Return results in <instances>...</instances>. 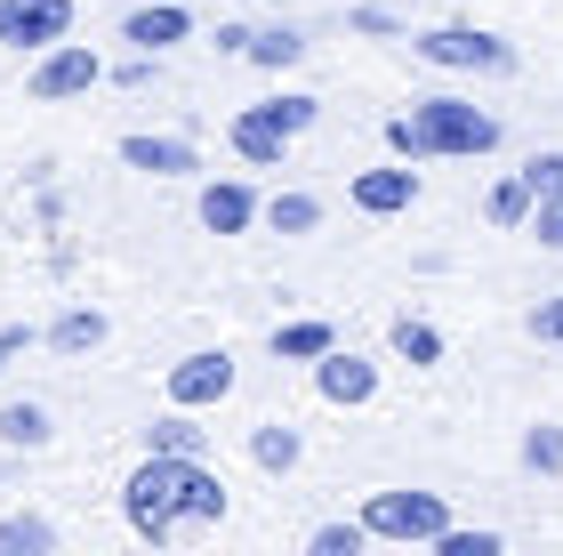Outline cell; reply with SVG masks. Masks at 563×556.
I'll list each match as a JSON object with an SVG mask.
<instances>
[{"label": "cell", "instance_id": "cell-31", "mask_svg": "<svg viewBox=\"0 0 563 556\" xmlns=\"http://www.w3.org/2000/svg\"><path fill=\"white\" fill-rule=\"evenodd\" d=\"M0 371H9V356H0Z\"/></svg>", "mask_w": 563, "mask_h": 556}, {"label": "cell", "instance_id": "cell-28", "mask_svg": "<svg viewBox=\"0 0 563 556\" xmlns=\"http://www.w3.org/2000/svg\"><path fill=\"white\" fill-rule=\"evenodd\" d=\"M523 218H531L523 178H499V186H492V226H523Z\"/></svg>", "mask_w": 563, "mask_h": 556}, {"label": "cell", "instance_id": "cell-24", "mask_svg": "<svg viewBox=\"0 0 563 556\" xmlns=\"http://www.w3.org/2000/svg\"><path fill=\"white\" fill-rule=\"evenodd\" d=\"M523 468L531 476H563V427H531V436H523Z\"/></svg>", "mask_w": 563, "mask_h": 556}, {"label": "cell", "instance_id": "cell-8", "mask_svg": "<svg viewBox=\"0 0 563 556\" xmlns=\"http://www.w3.org/2000/svg\"><path fill=\"white\" fill-rule=\"evenodd\" d=\"M411 201H419V170L411 162L363 170V178H354V210H371V218H395V210H411Z\"/></svg>", "mask_w": 563, "mask_h": 556}, {"label": "cell", "instance_id": "cell-21", "mask_svg": "<svg viewBox=\"0 0 563 556\" xmlns=\"http://www.w3.org/2000/svg\"><path fill=\"white\" fill-rule=\"evenodd\" d=\"M250 451H258V468H274V476H290L298 468V427H258V436H250Z\"/></svg>", "mask_w": 563, "mask_h": 556}, {"label": "cell", "instance_id": "cell-9", "mask_svg": "<svg viewBox=\"0 0 563 556\" xmlns=\"http://www.w3.org/2000/svg\"><path fill=\"white\" fill-rule=\"evenodd\" d=\"M314 388H322V403H371V395H378V363L330 347V356L314 363Z\"/></svg>", "mask_w": 563, "mask_h": 556}, {"label": "cell", "instance_id": "cell-27", "mask_svg": "<svg viewBox=\"0 0 563 556\" xmlns=\"http://www.w3.org/2000/svg\"><path fill=\"white\" fill-rule=\"evenodd\" d=\"M363 548H371L363 524H322V533L306 541V556H363Z\"/></svg>", "mask_w": 563, "mask_h": 556}, {"label": "cell", "instance_id": "cell-1", "mask_svg": "<svg viewBox=\"0 0 563 556\" xmlns=\"http://www.w3.org/2000/svg\"><path fill=\"white\" fill-rule=\"evenodd\" d=\"M121 516H130V533L153 541V548H186V541L210 533V524H225V484H218V468H201V460H145L130 476V492H121Z\"/></svg>", "mask_w": 563, "mask_h": 556}, {"label": "cell", "instance_id": "cell-17", "mask_svg": "<svg viewBox=\"0 0 563 556\" xmlns=\"http://www.w3.org/2000/svg\"><path fill=\"white\" fill-rule=\"evenodd\" d=\"M48 347H57V356H97V347H106V315H97V307H73V315H57Z\"/></svg>", "mask_w": 563, "mask_h": 556}, {"label": "cell", "instance_id": "cell-15", "mask_svg": "<svg viewBox=\"0 0 563 556\" xmlns=\"http://www.w3.org/2000/svg\"><path fill=\"white\" fill-rule=\"evenodd\" d=\"M0 556H57V524H48L41 509L0 516Z\"/></svg>", "mask_w": 563, "mask_h": 556}, {"label": "cell", "instance_id": "cell-25", "mask_svg": "<svg viewBox=\"0 0 563 556\" xmlns=\"http://www.w3.org/2000/svg\"><path fill=\"white\" fill-rule=\"evenodd\" d=\"M395 356H411V363H443V339H434V323L402 315V323H395Z\"/></svg>", "mask_w": 563, "mask_h": 556}, {"label": "cell", "instance_id": "cell-6", "mask_svg": "<svg viewBox=\"0 0 563 556\" xmlns=\"http://www.w3.org/2000/svg\"><path fill=\"white\" fill-rule=\"evenodd\" d=\"M73 33V0H0V41L24 57H48Z\"/></svg>", "mask_w": 563, "mask_h": 556}, {"label": "cell", "instance_id": "cell-5", "mask_svg": "<svg viewBox=\"0 0 563 556\" xmlns=\"http://www.w3.org/2000/svg\"><path fill=\"white\" fill-rule=\"evenodd\" d=\"M419 57L427 65H459V73H516V48L499 33H475V24H434L419 41Z\"/></svg>", "mask_w": 563, "mask_h": 556}, {"label": "cell", "instance_id": "cell-2", "mask_svg": "<svg viewBox=\"0 0 563 556\" xmlns=\"http://www.w3.org/2000/svg\"><path fill=\"white\" fill-rule=\"evenodd\" d=\"M387 145L402 162H443V154H492L499 145V121L467 106V97H419L411 113L387 121Z\"/></svg>", "mask_w": 563, "mask_h": 556}, {"label": "cell", "instance_id": "cell-12", "mask_svg": "<svg viewBox=\"0 0 563 556\" xmlns=\"http://www.w3.org/2000/svg\"><path fill=\"white\" fill-rule=\"evenodd\" d=\"M121 162L145 170V178H186V170H194V145H186V138H121Z\"/></svg>", "mask_w": 563, "mask_h": 556}, {"label": "cell", "instance_id": "cell-13", "mask_svg": "<svg viewBox=\"0 0 563 556\" xmlns=\"http://www.w3.org/2000/svg\"><path fill=\"white\" fill-rule=\"evenodd\" d=\"M225 138H234V154H242V162H258V170H282V154H290V138H282L258 106L234 113V130H225Z\"/></svg>", "mask_w": 563, "mask_h": 556}, {"label": "cell", "instance_id": "cell-23", "mask_svg": "<svg viewBox=\"0 0 563 556\" xmlns=\"http://www.w3.org/2000/svg\"><path fill=\"white\" fill-rule=\"evenodd\" d=\"M427 548H434V556H507V541L483 533V524H475V533H467V524H451V533H434Z\"/></svg>", "mask_w": 563, "mask_h": 556}, {"label": "cell", "instance_id": "cell-18", "mask_svg": "<svg viewBox=\"0 0 563 556\" xmlns=\"http://www.w3.org/2000/svg\"><path fill=\"white\" fill-rule=\"evenodd\" d=\"M266 226H274V235H314V226H322V201H314V194H274V201H266Z\"/></svg>", "mask_w": 563, "mask_h": 556}, {"label": "cell", "instance_id": "cell-29", "mask_svg": "<svg viewBox=\"0 0 563 556\" xmlns=\"http://www.w3.org/2000/svg\"><path fill=\"white\" fill-rule=\"evenodd\" d=\"M531 235L548 250H563V201H531Z\"/></svg>", "mask_w": 563, "mask_h": 556}, {"label": "cell", "instance_id": "cell-30", "mask_svg": "<svg viewBox=\"0 0 563 556\" xmlns=\"http://www.w3.org/2000/svg\"><path fill=\"white\" fill-rule=\"evenodd\" d=\"M531 331H540L548 347H563V298H548V307H540V315H531Z\"/></svg>", "mask_w": 563, "mask_h": 556}, {"label": "cell", "instance_id": "cell-10", "mask_svg": "<svg viewBox=\"0 0 563 556\" xmlns=\"http://www.w3.org/2000/svg\"><path fill=\"white\" fill-rule=\"evenodd\" d=\"M121 33L137 41V57H153V48H177L194 33V17L177 9V0H153V9H130V24H121Z\"/></svg>", "mask_w": 563, "mask_h": 556}, {"label": "cell", "instance_id": "cell-19", "mask_svg": "<svg viewBox=\"0 0 563 556\" xmlns=\"http://www.w3.org/2000/svg\"><path fill=\"white\" fill-rule=\"evenodd\" d=\"M0 444L41 451V444H48V412H41V403H9V412H0Z\"/></svg>", "mask_w": 563, "mask_h": 556}, {"label": "cell", "instance_id": "cell-22", "mask_svg": "<svg viewBox=\"0 0 563 556\" xmlns=\"http://www.w3.org/2000/svg\"><path fill=\"white\" fill-rule=\"evenodd\" d=\"M258 113L274 121V130H282V138H298V130H314V113H322V97H298V89H290V97H266V106H258Z\"/></svg>", "mask_w": 563, "mask_h": 556}, {"label": "cell", "instance_id": "cell-3", "mask_svg": "<svg viewBox=\"0 0 563 556\" xmlns=\"http://www.w3.org/2000/svg\"><path fill=\"white\" fill-rule=\"evenodd\" d=\"M354 524L371 541H434V533H451V500L443 492H371Z\"/></svg>", "mask_w": 563, "mask_h": 556}, {"label": "cell", "instance_id": "cell-20", "mask_svg": "<svg viewBox=\"0 0 563 556\" xmlns=\"http://www.w3.org/2000/svg\"><path fill=\"white\" fill-rule=\"evenodd\" d=\"M242 57H250V65H266V73H290V65L306 57V41L274 24V33H250V48H242Z\"/></svg>", "mask_w": 563, "mask_h": 556}, {"label": "cell", "instance_id": "cell-7", "mask_svg": "<svg viewBox=\"0 0 563 556\" xmlns=\"http://www.w3.org/2000/svg\"><path fill=\"white\" fill-rule=\"evenodd\" d=\"M225 395H234V356L169 363V403H177V412H201V403H225Z\"/></svg>", "mask_w": 563, "mask_h": 556}, {"label": "cell", "instance_id": "cell-16", "mask_svg": "<svg viewBox=\"0 0 563 556\" xmlns=\"http://www.w3.org/2000/svg\"><path fill=\"white\" fill-rule=\"evenodd\" d=\"M330 347H339V331H330V323H314V315H306V323H282V331H274V356H282V363H322Z\"/></svg>", "mask_w": 563, "mask_h": 556}, {"label": "cell", "instance_id": "cell-11", "mask_svg": "<svg viewBox=\"0 0 563 556\" xmlns=\"http://www.w3.org/2000/svg\"><path fill=\"white\" fill-rule=\"evenodd\" d=\"M250 218H258V194H250L242 178H218V186H201V226H210V235H242Z\"/></svg>", "mask_w": 563, "mask_h": 556}, {"label": "cell", "instance_id": "cell-14", "mask_svg": "<svg viewBox=\"0 0 563 556\" xmlns=\"http://www.w3.org/2000/svg\"><path fill=\"white\" fill-rule=\"evenodd\" d=\"M201 444L210 436L194 427V412H162L145 427V460H201Z\"/></svg>", "mask_w": 563, "mask_h": 556}, {"label": "cell", "instance_id": "cell-4", "mask_svg": "<svg viewBox=\"0 0 563 556\" xmlns=\"http://www.w3.org/2000/svg\"><path fill=\"white\" fill-rule=\"evenodd\" d=\"M97 81H106V65H97V48H81V41H57L48 57L24 73V97L33 106H65V97H89Z\"/></svg>", "mask_w": 563, "mask_h": 556}, {"label": "cell", "instance_id": "cell-26", "mask_svg": "<svg viewBox=\"0 0 563 556\" xmlns=\"http://www.w3.org/2000/svg\"><path fill=\"white\" fill-rule=\"evenodd\" d=\"M516 178H523V194H531V201H563V154H531Z\"/></svg>", "mask_w": 563, "mask_h": 556}]
</instances>
